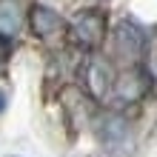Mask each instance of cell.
<instances>
[{
	"label": "cell",
	"instance_id": "6da1fadb",
	"mask_svg": "<svg viewBox=\"0 0 157 157\" xmlns=\"http://www.w3.org/2000/svg\"><path fill=\"white\" fill-rule=\"evenodd\" d=\"M151 86V71H146L140 66H128L126 71L114 75V83H112V94L117 103H137V100L146 97V91Z\"/></svg>",
	"mask_w": 157,
	"mask_h": 157
},
{
	"label": "cell",
	"instance_id": "7a4b0ae2",
	"mask_svg": "<svg viewBox=\"0 0 157 157\" xmlns=\"http://www.w3.org/2000/svg\"><path fill=\"white\" fill-rule=\"evenodd\" d=\"M112 52H114V57L120 60H126L128 66H137V60L143 57V52H146V34L140 26H134V23H117V29L112 32Z\"/></svg>",
	"mask_w": 157,
	"mask_h": 157
},
{
	"label": "cell",
	"instance_id": "3957f363",
	"mask_svg": "<svg viewBox=\"0 0 157 157\" xmlns=\"http://www.w3.org/2000/svg\"><path fill=\"white\" fill-rule=\"evenodd\" d=\"M69 34L83 49H97V46L103 43V37H106V17L100 12H83V14L75 17Z\"/></svg>",
	"mask_w": 157,
	"mask_h": 157
},
{
	"label": "cell",
	"instance_id": "277c9868",
	"mask_svg": "<svg viewBox=\"0 0 157 157\" xmlns=\"http://www.w3.org/2000/svg\"><path fill=\"white\" fill-rule=\"evenodd\" d=\"M83 83H86V91H89L94 100L109 97V91H112V83H114L112 63L103 60V57H89L86 69H83Z\"/></svg>",
	"mask_w": 157,
	"mask_h": 157
},
{
	"label": "cell",
	"instance_id": "5b68a950",
	"mask_svg": "<svg viewBox=\"0 0 157 157\" xmlns=\"http://www.w3.org/2000/svg\"><path fill=\"white\" fill-rule=\"evenodd\" d=\"M97 137L106 149H120L128 143V120L117 112H109L97 120Z\"/></svg>",
	"mask_w": 157,
	"mask_h": 157
},
{
	"label": "cell",
	"instance_id": "8992f818",
	"mask_svg": "<svg viewBox=\"0 0 157 157\" xmlns=\"http://www.w3.org/2000/svg\"><path fill=\"white\" fill-rule=\"evenodd\" d=\"M29 26H32V32L37 34L40 40H49V37H57V34L66 29V20L54 12V9L49 6H32V12H29Z\"/></svg>",
	"mask_w": 157,
	"mask_h": 157
},
{
	"label": "cell",
	"instance_id": "52a82bcc",
	"mask_svg": "<svg viewBox=\"0 0 157 157\" xmlns=\"http://www.w3.org/2000/svg\"><path fill=\"white\" fill-rule=\"evenodd\" d=\"M23 29V3L20 0H0V37L12 40Z\"/></svg>",
	"mask_w": 157,
	"mask_h": 157
},
{
	"label": "cell",
	"instance_id": "ba28073f",
	"mask_svg": "<svg viewBox=\"0 0 157 157\" xmlns=\"http://www.w3.org/2000/svg\"><path fill=\"white\" fill-rule=\"evenodd\" d=\"M6 60H9V46H6L3 37H0V71L6 69Z\"/></svg>",
	"mask_w": 157,
	"mask_h": 157
},
{
	"label": "cell",
	"instance_id": "9c48e42d",
	"mask_svg": "<svg viewBox=\"0 0 157 157\" xmlns=\"http://www.w3.org/2000/svg\"><path fill=\"white\" fill-rule=\"evenodd\" d=\"M3 109H6V91H0V114H3Z\"/></svg>",
	"mask_w": 157,
	"mask_h": 157
},
{
	"label": "cell",
	"instance_id": "30bf717a",
	"mask_svg": "<svg viewBox=\"0 0 157 157\" xmlns=\"http://www.w3.org/2000/svg\"><path fill=\"white\" fill-rule=\"evenodd\" d=\"M6 157H17V154H6Z\"/></svg>",
	"mask_w": 157,
	"mask_h": 157
}]
</instances>
